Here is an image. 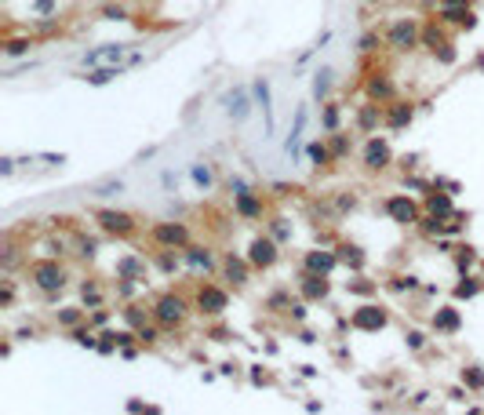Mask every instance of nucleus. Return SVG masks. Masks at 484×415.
Segmentation results:
<instances>
[{"label": "nucleus", "instance_id": "26", "mask_svg": "<svg viewBox=\"0 0 484 415\" xmlns=\"http://www.w3.org/2000/svg\"><path fill=\"white\" fill-rule=\"evenodd\" d=\"M37 8L40 11H52V0H37Z\"/></svg>", "mask_w": 484, "mask_h": 415}, {"label": "nucleus", "instance_id": "22", "mask_svg": "<svg viewBox=\"0 0 484 415\" xmlns=\"http://www.w3.org/2000/svg\"><path fill=\"white\" fill-rule=\"evenodd\" d=\"M26 47H29L26 40H11V44H8V55H22V52H26Z\"/></svg>", "mask_w": 484, "mask_h": 415}, {"label": "nucleus", "instance_id": "17", "mask_svg": "<svg viewBox=\"0 0 484 415\" xmlns=\"http://www.w3.org/2000/svg\"><path fill=\"white\" fill-rule=\"evenodd\" d=\"M433 324H437V328H444V331H455V328H459V313H455V310H441V313H437V321H433Z\"/></svg>", "mask_w": 484, "mask_h": 415}, {"label": "nucleus", "instance_id": "14", "mask_svg": "<svg viewBox=\"0 0 484 415\" xmlns=\"http://www.w3.org/2000/svg\"><path fill=\"white\" fill-rule=\"evenodd\" d=\"M186 259H189V266H197V269H212V255H208L204 248H189Z\"/></svg>", "mask_w": 484, "mask_h": 415}, {"label": "nucleus", "instance_id": "19", "mask_svg": "<svg viewBox=\"0 0 484 415\" xmlns=\"http://www.w3.org/2000/svg\"><path fill=\"white\" fill-rule=\"evenodd\" d=\"M328 292V284H325V277H310L306 281V295L310 299H317V295H325Z\"/></svg>", "mask_w": 484, "mask_h": 415}, {"label": "nucleus", "instance_id": "27", "mask_svg": "<svg viewBox=\"0 0 484 415\" xmlns=\"http://www.w3.org/2000/svg\"><path fill=\"white\" fill-rule=\"evenodd\" d=\"M426 4H433V0H426Z\"/></svg>", "mask_w": 484, "mask_h": 415}, {"label": "nucleus", "instance_id": "3", "mask_svg": "<svg viewBox=\"0 0 484 415\" xmlns=\"http://www.w3.org/2000/svg\"><path fill=\"white\" fill-rule=\"evenodd\" d=\"M415 37H419L415 22L400 19V22H393V26H390V33H386V44H390L393 52H408V47H415Z\"/></svg>", "mask_w": 484, "mask_h": 415}, {"label": "nucleus", "instance_id": "13", "mask_svg": "<svg viewBox=\"0 0 484 415\" xmlns=\"http://www.w3.org/2000/svg\"><path fill=\"white\" fill-rule=\"evenodd\" d=\"M306 266H310L313 274H328V269L335 266V259H331V255H317V251H313L310 259H306Z\"/></svg>", "mask_w": 484, "mask_h": 415}, {"label": "nucleus", "instance_id": "15", "mask_svg": "<svg viewBox=\"0 0 484 415\" xmlns=\"http://www.w3.org/2000/svg\"><path fill=\"white\" fill-rule=\"evenodd\" d=\"M368 95H372V99H390V95H393V84L386 81V77H379V81L368 84Z\"/></svg>", "mask_w": 484, "mask_h": 415}, {"label": "nucleus", "instance_id": "5", "mask_svg": "<svg viewBox=\"0 0 484 415\" xmlns=\"http://www.w3.org/2000/svg\"><path fill=\"white\" fill-rule=\"evenodd\" d=\"M153 241L164 244V248H182L189 241L186 226H179V222H160V226H153Z\"/></svg>", "mask_w": 484, "mask_h": 415}, {"label": "nucleus", "instance_id": "23", "mask_svg": "<svg viewBox=\"0 0 484 415\" xmlns=\"http://www.w3.org/2000/svg\"><path fill=\"white\" fill-rule=\"evenodd\" d=\"M193 179H197V182H204V186H208V179H212V175H208V168H197V171H193Z\"/></svg>", "mask_w": 484, "mask_h": 415}, {"label": "nucleus", "instance_id": "18", "mask_svg": "<svg viewBox=\"0 0 484 415\" xmlns=\"http://www.w3.org/2000/svg\"><path fill=\"white\" fill-rule=\"evenodd\" d=\"M226 274H230L237 284H244V263H240V259H233V255H230V259H226Z\"/></svg>", "mask_w": 484, "mask_h": 415}, {"label": "nucleus", "instance_id": "4", "mask_svg": "<svg viewBox=\"0 0 484 415\" xmlns=\"http://www.w3.org/2000/svg\"><path fill=\"white\" fill-rule=\"evenodd\" d=\"M153 313H157L160 324H182V321H186V302H182L179 295H164V299L157 302Z\"/></svg>", "mask_w": 484, "mask_h": 415}, {"label": "nucleus", "instance_id": "11", "mask_svg": "<svg viewBox=\"0 0 484 415\" xmlns=\"http://www.w3.org/2000/svg\"><path fill=\"white\" fill-rule=\"evenodd\" d=\"M386 212L393 215V222H405V226H412V222H415V204L405 201V197H393L390 204H386Z\"/></svg>", "mask_w": 484, "mask_h": 415}, {"label": "nucleus", "instance_id": "24", "mask_svg": "<svg viewBox=\"0 0 484 415\" xmlns=\"http://www.w3.org/2000/svg\"><path fill=\"white\" fill-rule=\"evenodd\" d=\"M310 157H313V161H317V164H325V157H328V153H325V150H320V146H313V150H310Z\"/></svg>", "mask_w": 484, "mask_h": 415}, {"label": "nucleus", "instance_id": "10", "mask_svg": "<svg viewBox=\"0 0 484 415\" xmlns=\"http://www.w3.org/2000/svg\"><path fill=\"white\" fill-rule=\"evenodd\" d=\"M99 222L109 233H132V215H124V212H99Z\"/></svg>", "mask_w": 484, "mask_h": 415}, {"label": "nucleus", "instance_id": "2", "mask_svg": "<svg viewBox=\"0 0 484 415\" xmlns=\"http://www.w3.org/2000/svg\"><path fill=\"white\" fill-rule=\"evenodd\" d=\"M33 281H37V288H44V292H58L62 284H66V269L55 266V263H37L33 266Z\"/></svg>", "mask_w": 484, "mask_h": 415}, {"label": "nucleus", "instance_id": "16", "mask_svg": "<svg viewBox=\"0 0 484 415\" xmlns=\"http://www.w3.org/2000/svg\"><path fill=\"white\" fill-rule=\"evenodd\" d=\"M386 120H390V127H405V124L412 120V106H397V109H390V113H386Z\"/></svg>", "mask_w": 484, "mask_h": 415}, {"label": "nucleus", "instance_id": "9", "mask_svg": "<svg viewBox=\"0 0 484 415\" xmlns=\"http://www.w3.org/2000/svg\"><path fill=\"white\" fill-rule=\"evenodd\" d=\"M441 19L444 22H466V26H470L474 15H470V8H466V0H444V4H441Z\"/></svg>", "mask_w": 484, "mask_h": 415}, {"label": "nucleus", "instance_id": "6", "mask_svg": "<svg viewBox=\"0 0 484 415\" xmlns=\"http://www.w3.org/2000/svg\"><path fill=\"white\" fill-rule=\"evenodd\" d=\"M197 306L204 313H222L226 310V292L222 288H212V284H204V288L197 292Z\"/></svg>", "mask_w": 484, "mask_h": 415}, {"label": "nucleus", "instance_id": "12", "mask_svg": "<svg viewBox=\"0 0 484 415\" xmlns=\"http://www.w3.org/2000/svg\"><path fill=\"white\" fill-rule=\"evenodd\" d=\"M386 161H390V146L386 142H368V153H364V164L368 168H386Z\"/></svg>", "mask_w": 484, "mask_h": 415}, {"label": "nucleus", "instance_id": "7", "mask_svg": "<svg viewBox=\"0 0 484 415\" xmlns=\"http://www.w3.org/2000/svg\"><path fill=\"white\" fill-rule=\"evenodd\" d=\"M353 324L364 328V331H379V328L386 324V313L375 310V306H361L357 313H353Z\"/></svg>", "mask_w": 484, "mask_h": 415}, {"label": "nucleus", "instance_id": "1", "mask_svg": "<svg viewBox=\"0 0 484 415\" xmlns=\"http://www.w3.org/2000/svg\"><path fill=\"white\" fill-rule=\"evenodd\" d=\"M135 55H132V47L127 44H102L99 52H88L84 55V66H91V70H106V66H113V70H120L124 62H132Z\"/></svg>", "mask_w": 484, "mask_h": 415}, {"label": "nucleus", "instance_id": "8", "mask_svg": "<svg viewBox=\"0 0 484 415\" xmlns=\"http://www.w3.org/2000/svg\"><path fill=\"white\" fill-rule=\"evenodd\" d=\"M248 259H251L255 266H273V259H277V248H273V241H266V237H255Z\"/></svg>", "mask_w": 484, "mask_h": 415}, {"label": "nucleus", "instance_id": "21", "mask_svg": "<svg viewBox=\"0 0 484 415\" xmlns=\"http://www.w3.org/2000/svg\"><path fill=\"white\" fill-rule=\"evenodd\" d=\"M430 212L433 215H448L451 212V201L448 197H430Z\"/></svg>", "mask_w": 484, "mask_h": 415}, {"label": "nucleus", "instance_id": "20", "mask_svg": "<svg viewBox=\"0 0 484 415\" xmlns=\"http://www.w3.org/2000/svg\"><path fill=\"white\" fill-rule=\"evenodd\" d=\"M230 113H233V117H244V113H248V99H244L240 91L230 99Z\"/></svg>", "mask_w": 484, "mask_h": 415}, {"label": "nucleus", "instance_id": "25", "mask_svg": "<svg viewBox=\"0 0 484 415\" xmlns=\"http://www.w3.org/2000/svg\"><path fill=\"white\" fill-rule=\"evenodd\" d=\"M466 379H470V386H484V375H481V372H470Z\"/></svg>", "mask_w": 484, "mask_h": 415}]
</instances>
